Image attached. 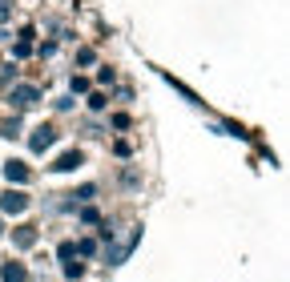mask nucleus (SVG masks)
Returning <instances> with one entry per match:
<instances>
[{"label":"nucleus","mask_w":290,"mask_h":282,"mask_svg":"<svg viewBox=\"0 0 290 282\" xmlns=\"http://www.w3.org/2000/svg\"><path fill=\"white\" fill-rule=\"evenodd\" d=\"M5 278H9V282H25V270H21V266H5Z\"/></svg>","instance_id":"20e7f679"},{"label":"nucleus","mask_w":290,"mask_h":282,"mask_svg":"<svg viewBox=\"0 0 290 282\" xmlns=\"http://www.w3.org/2000/svg\"><path fill=\"white\" fill-rule=\"evenodd\" d=\"M49 141H53V133H49V129H37V137H33V150H45Z\"/></svg>","instance_id":"7ed1b4c3"},{"label":"nucleus","mask_w":290,"mask_h":282,"mask_svg":"<svg viewBox=\"0 0 290 282\" xmlns=\"http://www.w3.org/2000/svg\"><path fill=\"white\" fill-rule=\"evenodd\" d=\"M0 210H25V194H5V198H0Z\"/></svg>","instance_id":"f257e3e1"},{"label":"nucleus","mask_w":290,"mask_h":282,"mask_svg":"<svg viewBox=\"0 0 290 282\" xmlns=\"http://www.w3.org/2000/svg\"><path fill=\"white\" fill-rule=\"evenodd\" d=\"M25 178H29V170L21 162H9V182H25Z\"/></svg>","instance_id":"f03ea898"}]
</instances>
